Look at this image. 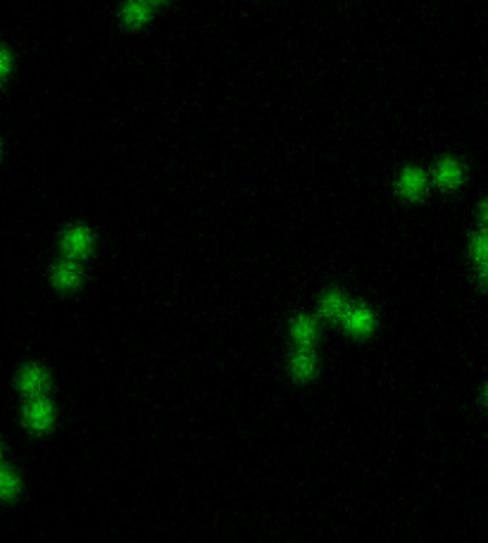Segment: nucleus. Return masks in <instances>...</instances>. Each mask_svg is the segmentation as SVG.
<instances>
[{
    "mask_svg": "<svg viewBox=\"0 0 488 543\" xmlns=\"http://www.w3.org/2000/svg\"><path fill=\"white\" fill-rule=\"evenodd\" d=\"M50 406L45 401H34L31 406L27 408V419L34 429H43L45 424L50 422Z\"/></svg>",
    "mask_w": 488,
    "mask_h": 543,
    "instance_id": "1",
    "label": "nucleus"
},
{
    "mask_svg": "<svg viewBox=\"0 0 488 543\" xmlns=\"http://www.w3.org/2000/svg\"><path fill=\"white\" fill-rule=\"evenodd\" d=\"M45 386V374L36 367H29L24 374H22V389L29 391V394H38L40 389Z\"/></svg>",
    "mask_w": 488,
    "mask_h": 543,
    "instance_id": "2",
    "label": "nucleus"
},
{
    "mask_svg": "<svg viewBox=\"0 0 488 543\" xmlns=\"http://www.w3.org/2000/svg\"><path fill=\"white\" fill-rule=\"evenodd\" d=\"M65 246L69 253H84L86 246H89V234L84 229H72L65 236Z\"/></svg>",
    "mask_w": 488,
    "mask_h": 543,
    "instance_id": "3",
    "label": "nucleus"
},
{
    "mask_svg": "<svg viewBox=\"0 0 488 543\" xmlns=\"http://www.w3.org/2000/svg\"><path fill=\"white\" fill-rule=\"evenodd\" d=\"M346 322H348V327L355 329V332H364V329H369V325H371V315L367 310L355 308L353 313L346 315Z\"/></svg>",
    "mask_w": 488,
    "mask_h": 543,
    "instance_id": "4",
    "label": "nucleus"
},
{
    "mask_svg": "<svg viewBox=\"0 0 488 543\" xmlns=\"http://www.w3.org/2000/svg\"><path fill=\"white\" fill-rule=\"evenodd\" d=\"M124 17L129 22H141L148 17V5H145L143 0H129V3L124 5Z\"/></svg>",
    "mask_w": 488,
    "mask_h": 543,
    "instance_id": "5",
    "label": "nucleus"
},
{
    "mask_svg": "<svg viewBox=\"0 0 488 543\" xmlns=\"http://www.w3.org/2000/svg\"><path fill=\"white\" fill-rule=\"evenodd\" d=\"M312 367H315V360H312L310 353H298L293 360V372L298 374V377H307V374L312 372Z\"/></svg>",
    "mask_w": 488,
    "mask_h": 543,
    "instance_id": "6",
    "label": "nucleus"
},
{
    "mask_svg": "<svg viewBox=\"0 0 488 543\" xmlns=\"http://www.w3.org/2000/svg\"><path fill=\"white\" fill-rule=\"evenodd\" d=\"M324 313L336 317V315H343V300H341L339 293H329L327 298H324Z\"/></svg>",
    "mask_w": 488,
    "mask_h": 543,
    "instance_id": "7",
    "label": "nucleus"
},
{
    "mask_svg": "<svg viewBox=\"0 0 488 543\" xmlns=\"http://www.w3.org/2000/svg\"><path fill=\"white\" fill-rule=\"evenodd\" d=\"M293 334H295V339H298L300 343H307V341L312 339V334H315V327H312L310 320H298V322H295V327H293Z\"/></svg>",
    "mask_w": 488,
    "mask_h": 543,
    "instance_id": "8",
    "label": "nucleus"
},
{
    "mask_svg": "<svg viewBox=\"0 0 488 543\" xmlns=\"http://www.w3.org/2000/svg\"><path fill=\"white\" fill-rule=\"evenodd\" d=\"M457 177H460V170H457V165L450 163V160H445V163L441 165V170H438V179L443 184H452Z\"/></svg>",
    "mask_w": 488,
    "mask_h": 543,
    "instance_id": "9",
    "label": "nucleus"
},
{
    "mask_svg": "<svg viewBox=\"0 0 488 543\" xmlns=\"http://www.w3.org/2000/svg\"><path fill=\"white\" fill-rule=\"evenodd\" d=\"M403 188L408 191V193H417V191L422 188V174H420V172H415V170L405 172V177H403Z\"/></svg>",
    "mask_w": 488,
    "mask_h": 543,
    "instance_id": "10",
    "label": "nucleus"
},
{
    "mask_svg": "<svg viewBox=\"0 0 488 543\" xmlns=\"http://www.w3.org/2000/svg\"><path fill=\"white\" fill-rule=\"evenodd\" d=\"M57 281L60 284H74L77 281V267L74 265H60L57 267Z\"/></svg>",
    "mask_w": 488,
    "mask_h": 543,
    "instance_id": "11",
    "label": "nucleus"
},
{
    "mask_svg": "<svg viewBox=\"0 0 488 543\" xmlns=\"http://www.w3.org/2000/svg\"><path fill=\"white\" fill-rule=\"evenodd\" d=\"M474 251L479 258H488V234H481L474 244Z\"/></svg>",
    "mask_w": 488,
    "mask_h": 543,
    "instance_id": "12",
    "label": "nucleus"
},
{
    "mask_svg": "<svg viewBox=\"0 0 488 543\" xmlns=\"http://www.w3.org/2000/svg\"><path fill=\"white\" fill-rule=\"evenodd\" d=\"M484 215H486V219H488V205L484 207Z\"/></svg>",
    "mask_w": 488,
    "mask_h": 543,
    "instance_id": "13",
    "label": "nucleus"
}]
</instances>
